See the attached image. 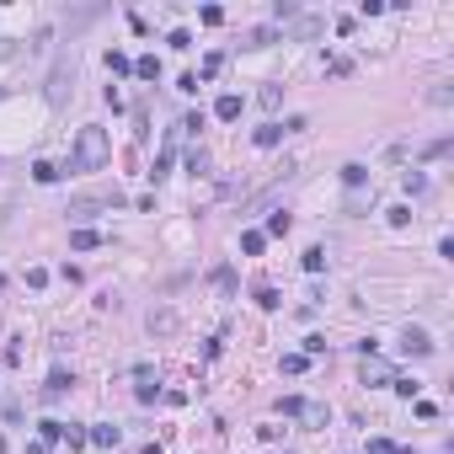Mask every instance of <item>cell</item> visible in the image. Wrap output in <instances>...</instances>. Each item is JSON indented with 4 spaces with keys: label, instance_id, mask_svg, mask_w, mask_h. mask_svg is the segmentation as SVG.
I'll use <instances>...</instances> for the list:
<instances>
[{
    "label": "cell",
    "instance_id": "1",
    "mask_svg": "<svg viewBox=\"0 0 454 454\" xmlns=\"http://www.w3.org/2000/svg\"><path fill=\"white\" fill-rule=\"evenodd\" d=\"M107 155H112V145H107V128L86 124L81 134H75V150H70V171H102Z\"/></svg>",
    "mask_w": 454,
    "mask_h": 454
},
{
    "label": "cell",
    "instance_id": "2",
    "mask_svg": "<svg viewBox=\"0 0 454 454\" xmlns=\"http://www.w3.org/2000/svg\"><path fill=\"white\" fill-rule=\"evenodd\" d=\"M299 128H305V118H289V124H262L251 139H257L262 150H273V145H284V134H299Z\"/></svg>",
    "mask_w": 454,
    "mask_h": 454
},
{
    "label": "cell",
    "instance_id": "3",
    "mask_svg": "<svg viewBox=\"0 0 454 454\" xmlns=\"http://www.w3.org/2000/svg\"><path fill=\"white\" fill-rule=\"evenodd\" d=\"M358 379H364V385H391V379H395V369L385 364V358L364 353V369H358Z\"/></svg>",
    "mask_w": 454,
    "mask_h": 454
},
{
    "label": "cell",
    "instance_id": "4",
    "mask_svg": "<svg viewBox=\"0 0 454 454\" xmlns=\"http://www.w3.org/2000/svg\"><path fill=\"white\" fill-rule=\"evenodd\" d=\"M401 353H412V358H428V353H433V337H428L422 326H406V331H401Z\"/></svg>",
    "mask_w": 454,
    "mask_h": 454
},
{
    "label": "cell",
    "instance_id": "5",
    "mask_svg": "<svg viewBox=\"0 0 454 454\" xmlns=\"http://www.w3.org/2000/svg\"><path fill=\"white\" fill-rule=\"evenodd\" d=\"M86 444H97V449H118V444H124V428L97 422V428H86Z\"/></svg>",
    "mask_w": 454,
    "mask_h": 454
},
{
    "label": "cell",
    "instance_id": "6",
    "mask_svg": "<svg viewBox=\"0 0 454 454\" xmlns=\"http://www.w3.org/2000/svg\"><path fill=\"white\" fill-rule=\"evenodd\" d=\"M294 417L305 422L310 433H321V428H326V422H331V412H326V406H321V401H299V412H294Z\"/></svg>",
    "mask_w": 454,
    "mask_h": 454
},
{
    "label": "cell",
    "instance_id": "7",
    "mask_svg": "<svg viewBox=\"0 0 454 454\" xmlns=\"http://www.w3.org/2000/svg\"><path fill=\"white\" fill-rule=\"evenodd\" d=\"M70 385H75V374L54 369V374H48V385H43V401H59V395H70Z\"/></svg>",
    "mask_w": 454,
    "mask_h": 454
},
{
    "label": "cell",
    "instance_id": "8",
    "mask_svg": "<svg viewBox=\"0 0 454 454\" xmlns=\"http://www.w3.org/2000/svg\"><path fill=\"white\" fill-rule=\"evenodd\" d=\"M214 118H219V124H235V118H241V97H235V91H225V97L214 102Z\"/></svg>",
    "mask_w": 454,
    "mask_h": 454
},
{
    "label": "cell",
    "instance_id": "9",
    "mask_svg": "<svg viewBox=\"0 0 454 454\" xmlns=\"http://www.w3.org/2000/svg\"><path fill=\"white\" fill-rule=\"evenodd\" d=\"M64 97H70V70L59 64V70H54V86H48V102H54V107H64Z\"/></svg>",
    "mask_w": 454,
    "mask_h": 454
},
{
    "label": "cell",
    "instance_id": "10",
    "mask_svg": "<svg viewBox=\"0 0 454 454\" xmlns=\"http://www.w3.org/2000/svg\"><path fill=\"white\" fill-rule=\"evenodd\" d=\"M70 246H75V251H91V246H102V235H97V230H70Z\"/></svg>",
    "mask_w": 454,
    "mask_h": 454
},
{
    "label": "cell",
    "instance_id": "11",
    "mask_svg": "<svg viewBox=\"0 0 454 454\" xmlns=\"http://www.w3.org/2000/svg\"><path fill=\"white\" fill-rule=\"evenodd\" d=\"M107 70L112 75H134V59H128L124 48H107Z\"/></svg>",
    "mask_w": 454,
    "mask_h": 454
},
{
    "label": "cell",
    "instance_id": "12",
    "mask_svg": "<svg viewBox=\"0 0 454 454\" xmlns=\"http://www.w3.org/2000/svg\"><path fill=\"white\" fill-rule=\"evenodd\" d=\"M134 75H139V81H161V59H155V54L134 59Z\"/></svg>",
    "mask_w": 454,
    "mask_h": 454
},
{
    "label": "cell",
    "instance_id": "13",
    "mask_svg": "<svg viewBox=\"0 0 454 454\" xmlns=\"http://www.w3.org/2000/svg\"><path fill=\"white\" fill-rule=\"evenodd\" d=\"M289 225H294L289 214H284V208H273V214H268V230H262V235H289Z\"/></svg>",
    "mask_w": 454,
    "mask_h": 454
},
{
    "label": "cell",
    "instance_id": "14",
    "mask_svg": "<svg viewBox=\"0 0 454 454\" xmlns=\"http://www.w3.org/2000/svg\"><path fill=\"white\" fill-rule=\"evenodd\" d=\"M273 38H278L273 27H251V32H246V43H241V48H268Z\"/></svg>",
    "mask_w": 454,
    "mask_h": 454
},
{
    "label": "cell",
    "instance_id": "15",
    "mask_svg": "<svg viewBox=\"0 0 454 454\" xmlns=\"http://www.w3.org/2000/svg\"><path fill=\"white\" fill-rule=\"evenodd\" d=\"M134 395H139V401H155V395H161V385H155V374H139V385H134Z\"/></svg>",
    "mask_w": 454,
    "mask_h": 454
},
{
    "label": "cell",
    "instance_id": "16",
    "mask_svg": "<svg viewBox=\"0 0 454 454\" xmlns=\"http://www.w3.org/2000/svg\"><path fill=\"white\" fill-rule=\"evenodd\" d=\"M59 438H64V422H54V417L38 422V444H59Z\"/></svg>",
    "mask_w": 454,
    "mask_h": 454
},
{
    "label": "cell",
    "instance_id": "17",
    "mask_svg": "<svg viewBox=\"0 0 454 454\" xmlns=\"http://www.w3.org/2000/svg\"><path fill=\"white\" fill-rule=\"evenodd\" d=\"M166 177H171V150H161L155 166H150V182H166Z\"/></svg>",
    "mask_w": 454,
    "mask_h": 454
},
{
    "label": "cell",
    "instance_id": "18",
    "mask_svg": "<svg viewBox=\"0 0 454 454\" xmlns=\"http://www.w3.org/2000/svg\"><path fill=\"white\" fill-rule=\"evenodd\" d=\"M32 177H38V182L48 187V182H59L64 171H59V166H54V161H38V166H32Z\"/></svg>",
    "mask_w": 454,
    "mask_h": 454
},
{
    "label": "cell",
    "instance_id": "19",
    "mask_svg": "<svg viewBox=\"0 0 454 454\" xmlns=\"http://www.w3.org/2000/svg\"><path fill=\"white\" fill-rule=\"evenodd\" d=\"M262 246H268V235H262V230H246V235H241V251H246V257H257Z\"/></svg>",
    "mask_w": 454,
    "mask_h": 454
},
{
    "label": "cell",
    "instance_id": "20",
    "mask_svg": "<svg viewBox=\"0 0 454 454\" xmlns=\"http://www.w3.org/2000/svg\"><path fill=\"white\" fill-rule=\"evenodd\" d=\"M299 262H305V273H326V251H321V246H310L305 257H299Z\"/></svg>",
    "mask_w": 454,
    "mask_h": 454
},
{
    "label": "cell",
    "instance_id": "21",
    "mask_svg": "<svg viewBox=\"0 0 454 454\" xmlns=\"http://www.w3.org/2000/svg\"><path fill=\"white\" fill-rule=\"evenodd\" d=\"M219 70H225V54H208V59H204V70H198V81H214Z\"/></svg>",
    "mask_w": 454,
    "mask_h": 454
},
{
    "label": "cell",
    "instance_id": "22",
    "mask_svg": "<svg viewBox=\"0 0 454 454\" xmlns=\"http://www.w3.org/2000/svg\"><path fill=\"white\" fill-rule=\"evenodd\" d=\"M342 182H348V187H364V182H369V171L353 161V166H342Z\"/></svg>",
    "mask_w": 454,
    "mask_h": 454
},
{
    "label": "cell",
    "instance_id": "23",
    "mask_svg": "<svg viewBox=\"0 0 454 454\" xmlns=\"http://www.w3.org/2000/svg\"><path fill=\"white\" fill-rule=\"evenodd\" d=\"M305 369H310L305 353H284V374H305Z\"/></svg>",
    "mask_w": 454,
    "mask_h": 454
},
{
    "label": "cell",
    "instance_id": "24",
    "mask_svg": "<svg viewBox=\"0 0 454 454\" xmlns=\"http://www.w3.org/2000/svg\"><path fill=\"white\" fill-rule=\"evenodd\" d=\"M214 289H219V294H235V273H230V268H214Z\"/></svg>",
    "mask_w": 454,
    "mask_h": 454
},
{
    "label": "cell",
    "instance_id": "25",
    "mask_svg": "<svg viewBox=\"0 0 454 454\" xmlns=\"http://www.w3.org/2000/svg\"><path fill=\"white\" fill-rule=\"evenodd\" d=\"M251 299H257V305H262V310H278V305H284V299H278V289H268V284H262V289L251 294Z\"/></svg>",
    "mask_w": 454,
    "mask_h": 454
},
{
    "label": "cell",
    "instance_id": "26",
    "mask_svg": "<svg viewBox=\"0 0 454 454\" xmlns=\"http://www.w3.org/2000/svg\"><path fill=\"white\" fill-rule=\"evenodd\" d=\"M369 454H412V449H395L391 438H369Z\"/></svg>",
    "mask_w": 454,
    "mask_h": 454
},
{
    "label": "cell",
    "instance_id": "27",
    "mask_svg": "<svg viewBox=\"0 0 454 454\" xmlns=\"http://www.w3.org/2000/svg\"><path fill=\"white\" fill-rule=\"evenodd\" d=\"M315 32H321V21H315V17H305V21H294V38H315Z\"/></svg>",
    "mask_w": 454,
    "mask_h": 454
},
{
    "label": "cell",
    "instance_id": "28",
    "mask_svg": "<svg viewBox=\"0 0 454 454\" xmlns=\"http://www.w3.org/2000/svg\"><path fill=\"white\" fill-rule=\"evenodd\" d=\"M391 225H395V230H406V225H412V208L395 204V208H391Z\"/></svg>",
    "mask_w": 454,
    "mask_h": 454
},
{
    "label": "cell",
    "instance_id": "29",
    "mask_svg": "<svg viewBox=\"0 0 454 454\" xmlns=\"http://www.w3.org/2000/svg\"><path fill=\"white\" fill-rule=\"evenodd\" d=\"M64 438H70V449H86V428H75V422H64Z\"/></svg>",
    "mask_w": 454,
    "mask_h": 454
},
{
    "label": "cell",
    "instance_id": "30",
    "mask_svg": "<svg viewBox=\"0 0 454 454\" xmlns=\"http://www.w3.org/2000/svg\"><path fill=\"white\" fill-rule=\"evenodd\" d=\"M187 171H193V177H198V171H208V155H204V150H193V155H187Z\"/></svg>",
    "mask_w": 454,
    "mask_h": 454
},
{
    "label": "cell",
    "instance_id": "31",
    "mask_svg": "<svg viewBox=\"0 0 454 454\" xmlns=\"http://www.w3.org/2000/svg\"><path fill=\"white\" fill-rule=\"evenodd\" d=\"M198 17H204V27H219V21H225V11H219V6H204Z\"/></svg>",
    "mask_w": 454,
    "mask_h": 454
},
{
    "label": "cell",
    "instance_id": "32",
    "mask_svg": "<svg viewBox=\"0 0 454 454\" xmlns=\"http://www.w3.org/2000/svg\"><path fill=\"white\" fill-rule=\"evenodd\" d=\"M166 43H171V48H193V32H187V27H177V32H171Z\"/></svg>",
    "mask_w": 454,
    "mask_h": 454
},
{
    "label": "cell",
    "instance_id": "33",
    "mask_svg": "<svg viewBox=\"0 0 454 454\" xmlns=\"http://www.w3.org/2000/svg\"><path fill=\"white\" fill-rule=\"evenodd\" d=\"M0 289H6V278H0Z\"/></svg>",
    "mask_w": 454,
    "mask_h": 454
}]
</instances>
